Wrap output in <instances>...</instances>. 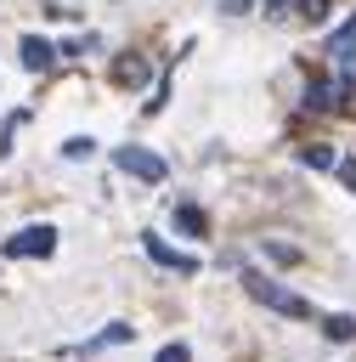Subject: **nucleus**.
I'll list each match as a JSON object with an SVG mask.
<instances>
[{
    "label": "nucleus",
    "mask_w": 356,
    "mask_h": 362,
    "mask_svg": "<svg viewBox=\"0 0 356 362\" xmlns=\"http://www.w3.org/2000/svg\"><path fill=\"white\" fill-rule=\"evenodd\" d=\"M175 221H181V226H186V232H198V238H203V215H198V209H192V204H181V209H175Z\"/></svg>",
    "instance_id": "1a4fd4ad"
},
{
    "label": "nucleus",
    "mask_w": 356,
    "mask_h": 362,
    "mask_svg": "<svg viewBox=\"0 0 356 362\" xmlns=\"http://www.w3.org/2000/svg\"><path fill=\"white\" fill-rule=\"evenodd\" d=\"M51 249H57V232L51 226H23L17 238H6V255L11 260H45Z\"/></svg>",
    "instance_id": "f03ea898"
},
{
    "label": "nucleus",
    "mask_w": 356,
    "mask_h": 362,
    "mask_svg": "<svg viewBox=\"0 0 356 362\" xmlns=\"http://www.w3.org/2000/svg\"><path fill=\"white\" fill-rule=\"evenodd\" d=\"M62 153H68V158H90V153H96V141H90V136H73Z\"/></svg>",
    "instance_id": "9d476101"
},
{
    "label": "nucleus",
    "mask_w": 356,
    "mask_h": 362,
    "mask_svg": "<svg viewBox=\"0 0 356 362\" xmlns=\"http://www.w3.org/2000/svg\"><path fill=\"white\" fill-rule=\"evenodd\" d=\"M153 362H192V351H186V345H181V339H175V345H164V351H158V356H153Z\"/></svg>",
    "instance_id": "f8f14e48"
},
{
    "label": "nucleus",
    "mask_w": 356,
    "mask_h": 362,
    "mask_svg": "<svg viewBox=\"0 0 356 362\" xmlns=\"http://www.w3.org/2000/svg\"><path fill=\"white\" fill-rule=\"evenodd\" d=\"M328 339H356V317H328Z\"/></svg>",
    "instance_id": "6e6552de"
},
{
    "label": "nucleus",
    "mask_w": 356,
    "mask_h": 362,
    "mask_svg": "<svg viewBox=\"0 0 356 362\" xmlns=\"http://www.w3.org/2000/svg\"><path fill=\"white\" fill-rule=\"evenodd\" d=\"M147 255H153L158 266H175V272H198V260H192V255H175V249H170L164 238H153V232H147Z\"/></svg>",
    "instance_id": "423d86ee"
},
{
    "label": "nucleus",
    "mask_w": 356,
    "mask_h": 362,
    "mask_svg": "<svg viewBox=\"0 0 356 362\" xmlns=\"http://www.w3.org/2000/svg\"><path fill=\"white\" fill-rule=\"evenodd\" d=\"M299 17H311V23H322V17H328V0H299Z\"/></svg>",
    "instance_id": "ddd939ff"
},
{
    "label": "nucleus",
    "mask_w": 356,
    "mask_h": 362,
    "mask_svg": "<svg viewBox=\"0 0 356 362\" xmlns=\"http://www.w3.org/2000/svg\"><path fill=\"white\" fill-rule=\"evenodd\" d=\"M215 6H220L226 17H243V11H249V0H215Z\"/></svg>",
    "instance_id": "4468645a"
},
{
    "label": "nucleus",
    "mask_w": 356,
    "mask_h": 362,
    "mask_svg": "<svg viewBox=\"0 0 356 362\" xmlns=\"http://www.w3.org/2000/svg\"><path fill=\"white\" fill-rule=\"evenodd\" d=\"M113 164H119L124 175H141V181H164V158H158V153H147V147H119V153H113Z\"/></svg>",
    "instance_id": "7ed1b4c3"
},
{
    "label": "nucleus",
    "mask_w": 356,
    "mask_h": 362,
    "mask_svg": "<svg viewBox=\"0 0 356 362\" xmlns=\"http://www.w3.org/2000/svg\"><path fill=\"white\" fill-rule=\"evenodd\" d=\"M299 158H305V164H311V170H328V164H333V153H328V147H305V153H299Z\"/></svg>",
    "instance_id": "9b49d317"
},
{
    "label": "nucleus",
    "mask_w": 356,
    "mask_h": 362,
    "mask_svg": "<svg viewBox=\"0 0 356 362\" xmlns=\"http://www.w3.org/2000/svg\"><path fill=\"white\" fill-rule=\"evenodd\" d=\"M328 57L339 62V79H350V62H356V17H350L333 40H328Z\"/></svg>",
    "instance_id": "20e7f679"
},
{
    "label": "nucleus",
    "mask_w": 356,
    "mask_h": 362,
    "mask_svg": "<svg viewBox=\"0 0 356 362\" xmlns=\"http://www.w3.org/2000/svg\"><path fill=\"white\" fill-rule=\"evenodd\" d=\"M243 288H249L260 305L283 311V317H299V322L311 317V300H305V294H294V288H283V283H277V277H266V272H249V277H243Z\"/></svg>",
    "instance_id": "f257e3e1"
},
{
    "label": "nucleus",
    "mask_w": 356,
    "mask_h": 362,
    "mask_svg": "<svg viewBox=\"0 0 356 362\" xmlns=\"http://www.w3.org/2000/svg\"><path fill=\"white\" fill-rule=\"evenodd\" d=\"M339 175H345V187L356 192V158H339Z\"/></svg>",
    "instance_id": "2eb2a0df"
},
{
    "label": "nucleus",
    "mask_w": 356,
    "mask_h": 362,
    "mask_svg": "<svg viewBox=\"0 0 356 362\" xmlns=\"http://www.w3.org/2000/svg\"><path fill=\"white\" fill-rule=\"evenodd\" d=\"M119 339H130V322H113V328H102L96 339H85V345H79V356H96V351H107V345H119Z\"/></svg>",
    "instance_id": "0eeeda50"
},
{
    "label": "nucleus",
    "mask_w": 356,
    "mask_h": 362,
    "mask_svg": "<svg viewBox=\"0 0 356 362\" xmlns=\"http://www.w3.org/2000/svg\"><path fill=\"white\" fill-rule=\"evenodd\" d=\"M17 51H23V68H34V74H40V68H51V57H57V45H51V40H40V34H23V45H17Z\"/></svg>",
    "instance_id": "39448f33"
}]
</instances>
